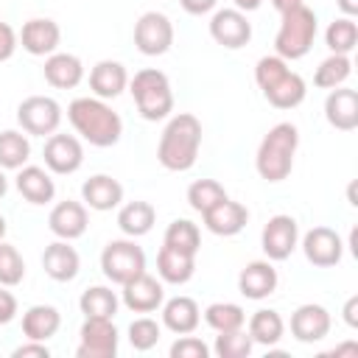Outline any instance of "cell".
<instances>
[{"label": "cell", "mask_w": 358, "mask_h": 358, "mask_svg": "<svg viewBox=\"0 0 358 358\" xmlns=\"http://www.w3.org/2000/svg\"><path fill=\"white\" fill-rule=\"evenodd\" d=\"M14 316H17V296L6 291V285H0V324H8Z\"/></svg>", "instance_id": "46"}, {"label": "cell", "mask_w": 358, "mask_h": 358, "mask_svg": "<svg viewBox=\"0 0 358 358\" xmlns=\"http://www.w3.org/2000/svg\"><path fill=\"white\" fill-rule=\"evenodd\" d=\"M134 45L143 56H162L173 45V22L159 11H145L134 22Z\"/></svg>", "instance_id": "8"}, {"label": "cell", "mask_w": 358, "mask_h": 358, "mask_svg": "<svg viewBox=\"0 0 358 358\" xmlns=\"http://www.w3.org/2000/svg\"><path fill=\"white\" fill-rule=\"evenodd\" d=\"M201 322V310L196 305V299L190 296H173L168 302H162V324L176 333V336H185V333H193Z\"/></svg>", "instance_id": "26"}, {"label": "cell", "mask_w": 358, "mask_h": 358, "mask_svg": "<svg viewBox=\"0 0 358 358\" xmlns=\"http://www.w3.org/2000/svg\"><path fill=\"white\" fill-rule=\"evenodd\" d=\"M48 227H50V232H53L56 238H62V241H76V238H81V235L87 232V227H90L87 207H84L81 201L64 199V201H59V204L50 210Z\"/></svg>", "instance_id": "16"}, {"label": "cell", "mask_w": 358, "mask_h": 358, "mask_svg": "<svg viewBox=\"0 0 358 358\" xmlns=\"http://www.w3.org/2000/svg\"><path fill=\"white\" fill-rule=\"evenodd\" d=\"M305 0H271V6L280 11V14H285V11H291V8H296V6H302Z\"/></svg>", "instance_id": "50"}, {"label": "cell", "mask_w": 358, "mask_h": 358, "mask_svg": "<svg viewBox=\"0 0 358 358\" xmlns=\"http://www.w3.org/2000/svg\"><path fill=\"white\" fill-rule=\"evenodd\" d=\"M62 313L53 305H31L22 313V333L28 341H48L59 333Z\"/></svg>", "instance_id": "27"}, {"label": "cell", "mask_w": 358, "mask_h": 358, "mask_svg": "<svg viewBox=\"0 0 358 358\" xmlns=\"http://www.w3.org/2000/svg\"><path fill=\"white\" fill-rule=\"evenodd\" d=\"M22 277H25V260H22V255L17 252V246L0 241V285H6V288L20 285Z\"/></svg>", "instance_id": "40"}, {"label": "cell", "mask_w": 358, "mask_h": 358, "mask_svg": "<svg viewBox=\"0 0 358 358\" xmlns=\"http://www.w3.org/2000/svg\"><path fill=\"white\" fill-rule=\"evenodd\" d=\"M81 199L90 210L106 213L123 201V185L117 179H112L109 173H95L81 185Z\"/></svg>", "instance_id": "21"}, {"label": "cell", "mask_w": 358, "mask_h": 358, "mask_svg": "<svg viewBox=\"0 0 358 358\" xmlns=\"http://www.w3.org/2000/svg\"><path fill=\"white\" fill-rule=\"evenodd\" d=\"M42 268L50 280L56 282H70L76 280L78 268H81V260H78V252L70 246V241H53L50 246H45L42 252Z\"/></svg>", "instance_id": "19"}, {"label": "cell", "mask_w": 358, "mask_h": 358, "mask_svg": "<svg viewBox=\"0 0 358 358\" xmlns=\"http://www.w3.org/2000/svg\"><path fill=\"white\" fill-rule=\"evenodd\" d=\"M42 157H45V165L48 171L59 173V176H67V173H76L84 162V148L78 143V137L73 134H50L45 140V148H42Z\"/></svg>", "instance_id": "11"}, {"label": "cell", "mask_w": 358, "mask_h": 358, "mask_svg": "<svg viewBox=\"0 0 358 358\" xmlns=\"http://www.w3.org/2000/svg\"><path fill=\"white\" fill-rule=\"evenodd\" d=\"M305 92H308V87H305L302 76L294 73V70H285L274 84H268L263 90L266 101L271 106H277V109H294V106H299L305 101Z\"/></svg>", "instance_id": "29"}, {"label": "cell", "mask_w": 358, "mask_h": 358, "mask_svg": "<svg viewBox=\"0 0 358 358\" xmlns=\"http://www.w3.org/2000/svg\"><path fill=\"white\" fill-rule=\"evenodd\" d=\"M204 322L215 330V333H227V330H241L246 324V313L241 305L235 302H213L204 310Z\"/></svg>", "instance_id": "37"}, {"label": "cell", "mask_w": 358, "mask_h": 358, "mask_svg": "<svg viewBox=\"0 0 358 358\" xmlns=\"http://www.w3.org/2000/svg\"><path fill=\"white\" fill-rule=\"evenodd\" d=\"M344 322L350 327H358V296H350L344 305Z\"/></svg>", "instance_id": "48"}, {"label": "cell", "mask_w": 358, "mask_h": 358, "mask_svg": "<svg viewBox=\"0 0 358 358\" xmlns=\"http://www.w3.org/2000/svg\"><path fill=\"white\" fill-rule=\"evenodd\" d=\"M129 92L137 103V112L145 120H162L173 112V92H171V81L162 70L157 67H145L137 70L134 78L129 81Z\"/></svg>", "instance_id": "4"}, {"label": "cell", "mask_w": 358, "mask_h": 358, "mask_svg": "<svg viewBox=\"0 0 358 358\" xmlns=\"http://www.w3.org/2000/svg\"><path fill=\"white\" fill-rule=\"evenodd\" d=\"M296 145H299V129L294 123H277L266 131V137L257 145V173L266 182H282L288 179L291 168H294V157H296Z\"/></svg>", "instance_id": "3"}, {"label": "cell", "mask_w": 358, "mask_h": 358, "mask_svg": "<svg viewBox=\"0 0 358 358\" xmlns=\"http://www.w3.org/2000/svg\"><path fill=\"white\" fill-rule=\"evenodd\" d=\"M255 341L252 336L241 327V330H227V333H218L215 336V344H213V352L218 358H246L252 352Z\"/></svg>", "instance_id": "39"}, {"label": "cell", "mask_w": 358, "mask_h": 358, "mask_svg": "<svg viewBox=\"0 0 358 358\" xmlns=\"http://www.w3.org/2000/svg\"><path fill=\"white\" fill-rule=\"evenodd\" d=\"M324 117L338 131H352L358 126V92L350 87L330 90L324 101Z\"/></svg>", "instance_id": "20"}, {"label": "cell", "mask_w": 358, "mask_h": 358, "mask_svg": "<svg viewBox=\"0 0 358 358\" xmlns=\"http://www.w3.org/2000/svg\"><path fill=\"white\" fill-rule=\"evenodd\" d=\"M59 42H62V31L48 17H34L20 31V45L31 56H50V53H56Z\"/></svg>", "instance_id": "17"}, {"label": "cell", "mask_w": 358, "mask_h": 358, "mask_svg": "<svg viewBox=\"0 0 358 358\" xmlns=\"http://www.w3.org/2000/svg\"><path fill=\"white\" fill-rule=\"evenodd\" d=\"M42 73H45V81H48L50 87H56V90H73V87H78L81 78H84V64H81L78 56H73V53H59V50H56V53H50V56L45 59Z\"/></svg>", "instance_id": "23"}, {"label": "cell", "mask_w": 358, "mask_h": 358, "mask_svg": "<svg viewBox=\"0 0 358 358\" xmlns=\"http://www.w3.org/2000/svg\"><path fill=\"white\" fill-rule=\"evenodd\" d=\"M201 218H204V227H207L213 235L229 238V235H238V232L246 227V221H249V210H246L241 201L224 199L221 204H215L213 210H207Z\"/></svg>", "instance_id": "22"}, {"label": "cell", "mask_w": 358, "mask_h": 358, "mask_svg": "<svg viewBox=\"0 0 358 358\" xmlns=\"http://www.w3.org/2000/svg\"><path fill=\"white\" fill-rule=\"evenodd\" d=\"M171 358H210V347L201 338L185 333L171 344Z\"/></svg>", "instance_id": "43"}, {"label": "cell", "mask_w": 358, "mask_h": 358, "mask_svg": "<svg viewBox=\"0 0 358 358\" xmlns=\"http://www.w3.org/2000/svg\"><path fill=\"white\" fill-rule=\"evenodd\" d=\"M162 243L171 246V249H179V252L196 257V252H199V246H201V232H199V227H196L193 221H187V218H176V221L168 224Z\"/></svg>", "instance_id": "35"}, {"label": "cell", "mask_w": 358, "mask_h": 358, "mask_svg": "<svg viewBox=\"0 0 358 358\" xmlns=\"http://www.w3.org/2000/svg\"><path fill=\"white\" fill-rule=\"evenodd\" d=\"M196 271V257L193 255H185L179 249H171L162 243L159 255H157V274L162 282H171V285H185Z\"/></svg>", "instance_id": "28"}, {"label": "cell", "mask_w": 358, "mask_h": 358, "mask_svg": "<svg viewBox=\"0 0 358 358\" xmlns=\"http://www.w3.org/2000/svg\"><path fill=\"white\" fill-rule=\"evenodd\" d=\"M299 243V227L291 215H271L260 232V246L268 260H288Z\"/></svg>", "instance_id": "9"}, {"label": "cell", "mask_w": 358, "mask_h": 358, "mask_svg": "<svg viewBox=\"0 0 358 358\" xmlns=\"http://www.w3.org/2000/svg\"><path fill=\"white\" fill-rule=\"evenodd\" d=\"M11 355L14 358H50V350L45 341H28V344H20Z\"/></svg>", "instance_id": "45"}, {"label": "cell", "mask_w": 358, "mask_h": 358, "mask_svg": "<svg viewBox=\"0 0 358 358\" xmlns=\"http://www.w3.org/2000/svg\"><path fill=\"white\" fill-rule=\"evenodd\" d=\"M210 36L218 45H224L229 50H238V48L249 45V39H252V22L238 8H218L213 14V20H210Z\"/></svg>", "instance_id": "12"}, {"label": "cell", "mask_w": 358, "mask_h": 358, "mask_svg": "<svg viewBox=\"0 0 358 358\" xmlns=\"http://www.w3.org/2000/svg\"><path fill=\"white\" fill-rule=\"evenodd\" d=\"M67 120L76 129V134H81L95 148H109L123 134L120 115L103 98H76L67 106Z\"/></svg>", "instance_id": "1"}, {"label": "cell", "mask_w": 358, "mask_h": 358, "mask_svg": "<svg viewBox=\"0 0 358 358\" xmlns=\"http://www.w3.org/2000/svg\"><path fill=\"white\" fill-rule=\"evenodd\" d=\"M154 221H157V210L148 201H129V204H123L117 210V227L129 238L148 235L151 227H154Z\"/></svg>", "instance_id": "30"}, {"label": "cell", "mask_w": 358, "mask_h": 358, "mask_svg": "<svg viewBox=\"0 0 358 358\" xmlns=\"http://www.w3.org/2000/svg\"><path fill=\"white\" fill-rule=\"evenodd\" d=\"M78 358H115L117 355V327L112 319H87L81 324Z\"/></svg>", "instance_id": "10"}, {"label": "cell", "mask_w": 358, "mask_h": 358, "mask_svg": "<svg viewBox=\"0 0 358 358\" xmlns=\"http://www.w3.org/2000/svg\"><path fill=\"white\" fill-rule=\"evenodd\" d=\"M179 3H182V8H185L187 14H207V11L215 8L218 0H179Z\"/></svg>", "instance_id": "47"}, {"label": "cell", "mask_w": 358, "mask_h": 358, "mask_svg": "<svg viewBox=\"0 0 358 358\" xmlns=\"http://www.w3.org/2000/svg\"><path fill=\"white\" fill-rule=\"evenodd\" d=\"M285 70H291V67H288V62L280 59L277 53H274V56H263V59L257 62V67H255V81H257L260 90H266V87L274 84Z\"/></svg>", "instance_id": "42"}, {"label": "cell", "mask_w": 358, "mask_h": 358, "mask_svg": "<svg viewBox=\"0 0 358 358\" xmlns=\"http://www.w3.org/2000/svg\"><path fill=\"white\" fill-rule=\"evenodd\" d=\"M330 313L327 308L322 305H299L294 313H291V336L302 344H313V341H322L327 333H330Z\"/></svg>", "instance_id": "15"}, {"label": "cell", "mask_w": 358, "mask_h": 358, "mask_svg": "<svg viewBox=\"0 0 358 358\" xmlns=\"http://www.w3.org/2000/svg\"><path fill=\"white\" fill-rule=\"evenodd\" d=\"M232 3H235L238 11H255V8H260L263 0H232Z\"/></svg>", "instance_id": "51"}, {"label": "cell", "mask_w": 358, "mask_h": 358, "mask_svg": "<svg viewBox=\"0 0 358 358\" xmlns=\"http://www.w3.org/2000/svg\"><path fill=\"white\" fill-rule=\"evenodd\" d=\"M101 271L109 282L123 285L131 277L145 271V252L143 246L134 243V238H120V241H109L101 252Z\"/></svg>", "instance_id": "6"}, {"label": "cell", "mask_w": 358, "mask_h": 358, "mask_svg": "<svg viewBox=\"0 0 358 358\" xmlns=\"http://www.w3.org/2000/svg\"><path fill=\"white\" fill-rule=\"evenodd\" d=\"M126 87H129V73L120 62L103 59L90 70V90L95 92V98H103V101L117 98Z\"/></svg>", "instance_id": "24"}, {"label": "cell", "mask_w": 358, "mask_h": 358, "mask_svg": "<svg viewBox=\"0 0 358 358\" xmlns=\"http://www.w3.org/2000/svg\"><path fill=\"white\" fill-rule=\"evenodd\" d=\"M3 235H6V218L0 215V241H3Z\"/></svg>", "instance_id": "53"}, {"label": "cell", "mask_w": 358, "mask_h": 358, "mask_svg": "<svg viewBox=\"0 0 358 358\" xmlns=\"http://www.w3.org/2000/svg\"><path fill=\"white\" fill-rule=\"evenodd\" d=\"M162 336V327L151 319V316H140L129 324V344L137 350V352H148L151 347H157Z\"/></svg>", "instance_id": "41"}, {"label": "cell", "mask_w": 358, "mask_h": 358, "mask_svg": "<svg viewBox=\"0 0 358 358\" xmlns=\"http://www.w3.org/2000/svg\"><path fill=\"white\" fill-rule=\"evenodd\" d=\"M246 333L252 336L255 344L274 347V344L282 338V333H285V322H282V316H280L277 310H271V308H260V310L252 313V319H249V330H246Z\"/></svg>", "instance_id": "31"}, {"label": "cell", "mask_w": 358, "mask_h": 358, "mask_svg": "<svg viewBox=\"0 0 358 358\" xmlns=\"http://www.w3.org/2000/svg\"><path fill=\"white\" fill-rule=\"evenodd\" d=\"M17 190L25 201L31 204H48L56 196V185L50 179V173L39 165H22L17 173Z\"/></svg>", "instance_id": "25"}, {"label": "cell", "mask_w": 358, "mask_h": 358, "mask_svg": "<svg viewBox=\"0 0 358 358\" xmlns=\"http://www.w3.org/2000/svg\"><path fill=\"white\" fill-rule=\"evenodd\" d=\"M120 299L129 310L134 313H154L157 308H162L165 302V291H162V282L151 274H137L131 277L129 282H123V291H120Z\"/></svg>", "instance_id": "14"}, {"label": "cell", "mask_w": 358, "mask_h": 358, "mask_svg": "<svg viewBox=\"0 0 358 358\" xmlns=\"http://www.w3.org/2000/svg\"><path fill=\"white\" fill-rule=\"evenodd\" d=\"M201 148V123L190 112H179L168 120L159 145H157V159L168 171H190L199 159Z\"/></svg>", "instance_id": "2"}, {"label": "cell", "mask_w": 358, "mask_h": 358, "mask_svg": "<svg viewBox=\"0 0 358 358\" xmlns=\"http://www.w3.org/2000/svg\"><path fill=\"white\" fill-rule=\"evenodd\" d=\"M17 123L25 134L50 137L62 123V106L50 95H28L17 106Z\"/></svg>", "instance_id": "7"}, {"label": "cell", "mask_w": 358, "mask_h": 358, "mask_svg": "<svg viewBox=\"0 0 358 358\" xmlns=\"http://www.w3.org/2000/svg\"><path fill=\"white\" fill-rule=\"evenodd\" d=\"M31 157V143L22 131L6 129L0 131V168L3 171H20Z\"/></svg>", "instance_id": "33"}, {"label": "cell", "mask_w": 358, "mask_h": 358, "mask_svg": "<svg viewBox=\"0 0 358 358\" xmlns=\"http://www.w3.org/2000/svg\"><path fill=\"white\" fill-rule=\"evenodd\" d=\"M277 288V268L271 260H252L238 274V291L246 299H266Z\"/></svg>", "instance_id": "18"}, {"label": "cell", "mask_w": 358, "mask_h": 358, "mask_svg": "<svg viewBox=\"0 0 358 358\" xmlns=\"http://www.w3.org/2000/svg\"><path fill=\"white\" fill-rule=\"evenodd\" d=\"M224 199H229L227 196V190H224V185L221 182H215V179H196L190 187H187V204L196 210V213H207V210H213L215 204H221Z\"/></svg>", "instance_id": "38"}, {"label": "cell", "mask_w": 358, "mask_h": 358, "mask_svg": "<svg viewBox=\"0 0 358 358\" xmlns=\"http://www.w3.org/2000/svg\"><path fill=\"white\" fill-rule=\"evenodd\" d=\"M17 45H20V36L14 34V28L8 22L0 20V62H8L17 50Z\"/></svg>", "instance_id": "44"}, {"label": "cell", "mask_w": 358, "mask_h": 358, "mask_svg": "<svg viewBox=\"0 0 358 358\" xmlns=\"http://www.w3.org/2000/svg\"><path fill=\"white\" fill-rule=\"evenodd\" d=\"M282 22H280V31L274 36V50L280 59L285 62H294V59H302L308 56V50L313 48V39H316V14L313 8H308L305 3L280 14Z\"/></svg>", "instance_id": "5"}, {"label": "cell", "mask_w": 358, "mask_h": 358, "mask_svg": "<svg viewBox=\"0 0 358 358\" xmlns=\"http://www.w3.org/2000/svg\"><path fill=\"white\" fill-rule=\"evenodd\" d=\"M336 6L344 11V17H355L358 14V0H336Z\"/></svg>", "instance_id": "49"}, {"label": "cell", "mask_w": 358, "mask_h": 358, "mask_svg": "<svg viewBox=\"0 0 358 358\" xmlns=\"http://www.w3.org/2000/svg\"><path fill=\"white\" fill-rule=\"evenodd\" d=\"M324 45L330 48V53H344L350 56L358 45V25L352 17H338L327 25L324 31Z\"/></svg>", "instance_id": "36"}, {"label": "cell", "mask_w": 358, "mask_h": 358, "mask_svg": "<svg viewBox=\"0 0 358 358\" xmlns=\"http://www.w3.org/2000/svg\"><path fill=\"white\" fill-rule=\"evenodd\" d=\"M117 294L106 285H90L78 299V308L87 319H112L117 313Z\"/></svg>", "instance_id": "32"}, {"label": "cell", "mask_w": 358, "mask_h": 358, "mask_svg": "<svg viewBox=\"0 0 358 358\" xmlns=\"http://www.w3.org/2000/svg\"><path fill=\"white\" fill-rule=\"evenodd\" d=\"M6 190H8V179H6V173H3V168H0V199L6 196Z\"/></svg>", "instance_id": "52"}, {"label": "cell", "mask_w": 358, "mask_h": 358, "mask_svg": "<svg viewBox=\"0 0 358 358\" xmlns=\"http://www.w3.org/2000/svg\"><path fill=\"white\" fill-rule=\"evenodd\" d=\"M302 252H305V260L308 263H313L319 268H330V266L341 263L344 243H341V238H338L336 229H330V227H313L302 238Z\"/></svg>", "instance_id": "13"}, {"label": "cell", "mask_w": 358, "mask_h": 358, "mask_svg": "<svg viewBox=\"0 0 358 358\" xmlns=\"http://www.w3.org/2000/svg\"><path fill=\"white\" fill-rule=\"evenodd\" d=\"M350 73H352L350 56H344V53H330V56L316 67L313 84H316L319 90H336V87H341V84L350 78Z\"/></svg>", "instance_id": "34"}]
</instances>
